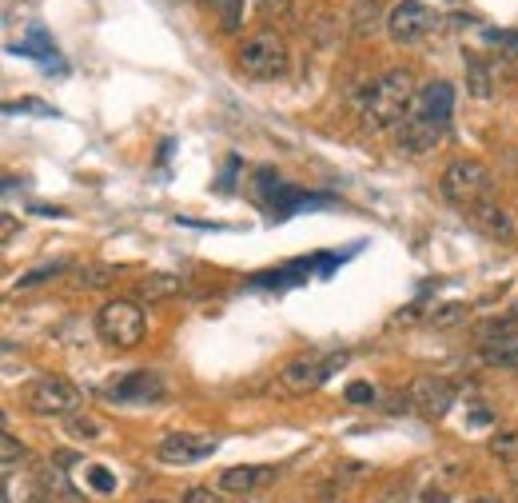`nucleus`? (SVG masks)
Returning <instances> with one entry per match:
<instances>
[{
	"mask_svg": "<svg viewBox=\"0 0 518 503\" xmlns=\"http://www.w3.org/2000/svg\"><path fill=\"white\" fill-rule=\"evenodd\" d=\"M451 112H455V88L447 80H431L419 88L411 112L403 116V124L395 128V144L399 152L407 156H427L443 144L447 136V124H451Z\"/></svg>",
	"mask_w": 518,
	"mask_h": 503,
	"instance_id": "1",
	"label": "nucleus"
},
{
	"mask_svg": "<svg viewBox=\"0 0 518 503\" xmlns=\"http://www.w3.org/2000/svg\"><path fill=\"white\" fill-rule=\"evenodd\" d=\"M415 96H419V88H415L411 68H387L383 76L371 80V88L363 96V128H371V132L399 128L403 116L411 112Z\"/></svg>",
	"mask_w": 518,
	"mask_h": 503,
	"instance_id": "2",
	"label": "nucleus"
},
{
	"mask_svg": "<svg viewBox=\"0 0 518 503\" xmlns=\"http://www.w3.org/2000/svg\"><path fill=\"white\" fill-rule=\"evenodd\" d=\"M439 192H443L447 204H455V208H463V212H475L479 204L491 200L495 176H491V168L479 164V160H455V164L443 168Z\"/></svg>",
	"mask_w": 518,
	"mask_h": 503,
	"instance_id": "3",
	"label": "nucleus"
},
{
	"mask_svg": "<svg viewBox=\"0 0 518 503\" xmlns=\"http://www.w3.org/2000/svg\"><path fill=\"white\" fill-rule=\"evenodd\" d=\"M236 64H240V72L252 76V80H279V76H287V68H291L287 40H283L279 32L263 28V32L248 36V40L240 44Z\"/></svg>",
	"mask_w": 518,
	"mask_h": 503,
	"instance_id": "4",
	"label": "nucleus"
},
{
	"mask_svg": "<svg viewBox=\"0 0 518 503\" xmlns=\"http://www.w3.org/2000/svg\"><path fill=\"white\" fill-rule=\"evenodd\" d=\"M144 328H148V320H144V308L136 300L116 296L96 312V332L112 348H136L144 340Z\"/></svg>",
	"mask_w": 518,
	"mask_h": 503,
	"instance_id": "5",
	"label": "nucleus"
},
{
	"mask_svg": "<svg viewBox=\"0 0 518 503\" xmlns=\"http://www.w3.org/2000/svg\"><path fill=\"white\" fill-rule=\"evenodd\" d=\"M24 404L36 416H60V420H68V416L84 412V392L72 380H64V376H40V380H32L24 388Z\"/></svg>",
	"mask_w": 518,
	"mask_h": 503,
	"instance_id": "6",
	"label": "nucleus"
},
{
	"mask_svg": "<svg viewBox=\"0 0 518 503\" xmlns=\"http://www.w3.org/2000/svg\"><path fill=\"white\" fill-rule=\"evenodd\" d=\"M347 364V352H327V356H299V360H291L283 372H279V384L287 388V392H295V396H303V392H315V388H323L339 368Z\"/></svg>",
	"mask_w": 518,
	"mask_h": 503,
	"instance_id": "7",
	"label": "nucleus"
},
{
	"mask_svg": "<svg viewBox=\"0 0 518 503\" xmlns=\"http://www.w3.org/2000/svg\"><path fill=\"white\" fill-rule=\"evenodd\" d=\"M439 24H443L439 12H435L431 4H423V0H399V4L387 12V32H391L395 44H419V40H427Z\"/></svg>",
	"mask_w": 518,
	"mask_h": 503,
	"instance_id": "8",
	"label": "nucleus"
},
{
	"mask_svg": "<svg viewBox=\"0 0 518 503\" xmlns=\"http://www.w3.org/2000/svg\"><path fill=\"white\" fill-rule=\"evenodd\" d=\"M164 392H168V384H164V376L160 372H128V376H116L112 384H104L100 388V396L108 400V404H116V408H124V404H156V400H164Z\"/></svg>",
	"mask_w": 518,
	"mask_h": 503,
	"instance_id": "9",
	"label": "nucleus"
},
{
	"mask_svg": "<svg viewBox=\"0 0 518 503\" xmlns=\"http://www.w3.org/2000/svg\"><path fill=\"white\" fill-rule=\"evenodd\" d=\"M459 400V384L447 376H415L407 388V404H415L423 416H447Z\"/></svg>",
	"mask_w": 518,
	"mask_h": 503,
	"instance_id": "10",
	"label": "nucleus"
},
{
	"mask_svg": "<svg viewBox=\"0 0 518 503\" xmlns=\"http://www.w3.org/2000/svg\"><path fill=\"white\" fill-rule=\"evenodd\" d=\"M216 448H220V440L216 436H196V432H168L160 444H156V456L164 460V464H200V460H208V456H216Z\"/></svg>",
	"mask_w": 518,
	"mask_h": 503,
	"instance_id": "11",
	"label": "nucleus"
},
{
	"mask_svg": "<svg viewBox=\"0 0 518 503\" xmlns=\"http://www.w3.org/2000/svg\"><path fill=\"white\" fill-rule=\"evenodd\" d=\"M267 480H275V468H263V464H244V468H228L220 472V492H232V496H248L263 488Z\"/></svg>",
	"mask_w": 518,
	"mask_h": 503,
	"instance_id": "12",
	"label": "nucleus"
},
{
	"mask_svg": "<svg viewBox=\"0 0 518 503\" xmlns=\"http://www.w3.org/2000/svg\"><path fill=\"white\" fill-rule=\"evenodd\" d=\"M479 356L487 368H518V332H499L491 340L479 344Z\"/></svg>",
	"mask_w": 518,
	"mask_h": 503,
	"instance_id": "13",
	"label": "nucleus"
},
{
	"mask_svg": "<svg viewBox=\"0 0 518 503\" xmlns=\"http://www.w3.org/2000/svg\"><path fill=\"white\" fill-rule=\"evenodd\" d=\"M467 216H471V224H475V228H483L491 240H507V236L515 232L511 212H507V208H499V204H491V200H487V204H479V208H475V212H467Z\"/></svg>",
	"mask_w": 518,
	"mask_h": 503,
	"instance_id": "14",
	"label": "nucleus"
},
{
	"mask_svg": "<svg viewBox=\"0 0 518 503\" xmlns=\"http://www.w3.org/2000/svg\"><path fill=\"white\" fill-rule=\"evenodd\" d=\"M8 52H12V56H32V60H40L44 68H60V52H56V44L48 40V32H44V28H32V32H28V40L12 44Z\"/></svg>",
	"mask_w": 518,
	"mask_h": 503,
	"instance_id": "15",
	"label": "nucleus"
},
{
	"mask_svg": "<svg viewBox=\"0 0 518 503\" xmlns=\"http://www.w3.org/2000/svg\"><path fill=\"white\" fill-rule=\"evenodd\" d=\"M176 292H184V280H180V276H172V272H152V276H144V280L136 284V296H140V300H148V304H156V300H172Z\"/></svg>",
	"mask_w": 518,
	"mask_h": 503,
	"instance_id": "16",
	"label": "nucleus"
},
{
	"mask_svg": "<svg viewBox=\"0 0 518 503\" xmlns=\"http://www.w3.org/2000/svg\"><path fill=\"white\" fill-rule=\"evenodd\" d=\"M40 488H44V496H52V500H64V503H76V492H72V484H68V476L56 468V464H48V468H40Z\"/></svg>",
	"mask_w": 518,
	"mask_h": 503,
	"instance_id": "17",
	"label": "nucleus"
},
{
	"mask_svg": "<svg viewBox=\"0 0 518 503\" xmlns=\"http://www.w3.org/2000/svg\"><path fill=\"white\" fill-rule=\"evenodd\" d=\"M467 88H471V96H479V100H487V96H491V88H495L491 68H487L479 56H467Z\"/></svg>",
	"mask_w": 518,
	"mask_h": 503,
	"instance_id": "18",
	"label": "nucleus"
},
{
	"mask_svg": "<svg viewBox=\"0 0 518 503\" xmlns=\"http://www.w3.org/2000/svg\"><path fill=\"white\" fill-rule=\"evenodd\" d=\"M112 280H116V268H108V264H80V268H76V280H72V284H76V288H88V292H92V288H108Z\"/></svg>",
	"mask_w": 518,
	"mask_h": 503,
	"instance_id": "19",
	"label": "nucleus"
},
{
	"mask_svg": "<svg viewBox=\"0 0 518 503\" xmlns=\"http://www.w3.org/2000/svg\"><path fill=\"white\" fill-rule=\"evenodd\" d=\"M487 44H495L511 64H518V28H487Z\"/></svg>",
	"mask_w": 518,
	"mask_h": 503,
	"instance_id": "20",
	"label": "nucleus"
},
{
	"mask_svg": "<svg viewBox=\"0 0 518 503\" xmlns=\"http://www.w3.org/2000/svg\"><path fill=\"white\" fill-rule=\"evenodd\" d=\"M68 432L76 440H100L104 436V424L96 416H88V412H76V416H68Z\"/></svg>",
	"mask_w": 518,
	"mask_h": 503,
	"instance_id": "21",
	"label": "nucleus"
},
{
	"mask_svg": "<svg viewBox=\"0 0 518 503\" xmlns=\"http://www.w3.org/2000/svg\"><path fill=\"white\" fill-rule=\"evenodd\" d=\"M60 272H68V264H64V260H52V264H40V268L24 272L16 284H20V288H36V284H44V280H52V276H60Z\"/></svg>",
	"mask_w": 518,
	"mask_h": 503,
	"instance_id": "22",
	"label": "nucleus"
},
{
	"mask_svg": "<svg viewBox=\"0 0 518 503\" xmlns=\"http://www.w3.org/2000/svg\"><path fill=\"white\" fill-rule=\"evenodd\" d=\"M216 8H220V28L224 32H236L244 24V0H216Z\"/></svg>",
	"mask_w": 518,
	"mask_h": 503,
	"instance_id": "23",
	"label": "nucleus"
},
{
	"mask_svg": "<svg viewBox=\"0 0 518 503\" xmlns=\"http://www.w3.org/2000/svg\"><path fill=\"white\" fill-rule=\"evenodd\" d=\"M459 320H467V304H443V308L431 316L435 328H451V324H459Z\"/></svg>",
	"mask_w": 518,
	"mask_h": 503,
	"instance_id": "24",
	"label": "nucleus"
},
{
	"mask_svg": "<svg viewBox=\"0 0 518 503\" xmlns=\"http://www.w3.org/2000/svg\"><path fill=\"white\" fill-rule=\"evenodd\" d=\"M375 20H379V12H375V0H363V4H359V12H355V32H359V36L375 32Z\"/></svg>",
	"mask_w": 518,
	"mask_h": 503,
	"instance_id": "25",
	"label": "nucleus"
},
{
	"mask_svg": "<svg viewBox=\"0 0 518 503\" xmlns=\"http://www.w3.org/2000/svg\"><path fill=\"white\" fill-rule=\"evenodd\" d=\"M0 448H4V472L12 476V472H16V460H24V448L16 444V436H12V432H4Z\"/></svg>",
	"mask_w": 518,
	"mask_h": 503,
	"instance_id": "26",
	"label": "nucleus"
},
{
	"mask_svg": "<svg viewBox=\"0 0 518 503\" xmlns=\"http://www.w3.org/2000/svg\"><path fill=\"white\" fill-rule=\"evenodd\" d=\"M88 484L100 492V496H108V492H116V476L108 472V468H88Z\"/></svg>",
	"mask_w": 518,
	"mask_h": 503,
	"instance_id": "27",
	"label": "nucleus"
},
{
	"mask_svg": "<svg viewBox=\"0 0 518 503\" xmlns=\"http://www.w3.org/2000/svg\"><path fill=\"white\" fill-rule=\"evenodd\" d=\"M347 400L351 404H375V388L363 384V380H355V384H347Z\"/></svg>",
	"mask_w": 518,
	"mask_h": 503,
	"instance_id": "28",
	"label": "nucleus"
},
{
	"mask_svg": "<svg viewBox=\"0 0 518 503\" xmlns=\"http://www.w3.org/2000/svg\"><path fill=\"white\" fill-rule=\"evenodd\" d=\"M491 452H495V456H503V460H511V456L518 452V436L515 432H503V436L491 444Z\"/></svg>",
	"mask_w": 518,
	"mask_h": 503,
	"instance_id": "29",
	"label": "nucleus"
},
{
	"mask_svg": "<svg viewBox=\"0 0 518 503\" xmlns=\"http://www.w3.org/2000/svg\"><path fill=\"white\" fill-rule=\"evenodd\" d=\"M4 112H40V116H56L48 104H40V100H20V104H4Z\"/></svg>",
	"mask_w": 518,
	"mask_h": 503,
	"instance_id": "30",
	"label": "nucleus"
},
{
	"mask_svg": "<svg viewBox=\"0 0 518 503\" xmlns=\"http://www.w3.org/2000/svg\"><path fill=\"white\" fill-rule=\"evenodd\" d=\"M180 503H224V500H220V496H216L212 488H188Z\"/></svg>",
	"mask_w": 518,
	"mask_h": 503,
	"instance_id": "31",
	"label": "nucleus"
},
{
	"mask_svg": "<svg viewBox=\"0 0 518 503\" xmlns=\"http://www.w3.org/2000/svg\"><path fill=\"white\" fill-rule=\"evenodd\" d=\"M287 4H291V0H256V8L263 12V16H271V12H287Z\"/></svg>",
	"mask_w": 518,
	"mask_h": 503,
	"instance_id": "32",
	"label": "nucleus"
},
{
	"mask_svg": "<svg viewBox=\"0 0 518 503\" xmlns=\"http://www.w3.org/2000/svg\"><path fill=\"white\" fill-rule=\"evenodd\" d=\"M319 503H347V500H343V492H335V488H323V492H319Z\"/></svg>",
	"mask_w": 518,
	"mask_h": 503,
	"instance_id": "33",
	"label": "nucleus"
},
{
	"mask_svg": "<svg viewBox=\"0 0 518 503\" xmlns=\"http://www.w3.org/2000/svg\"><path fill=\"white\" fill-rule=\"evenodd\" d=\"M423 503H447V492L443 488H431V492H423Z\"/></svg>",
	"mask_w": 518,
	"mask_h": 503,
	"instance_id": "34",
	"label": "nucleus"
},
{
	"mask_svg": "<svg viewBox=\"0 0 518 503\" xmlns=\"http://www.w3.org/2000/svg\"><path fill=\"white\" fill-rule=\"evenodd\" d=\"M32 212H36V216H52V220L64 216V208H44V204H32Z\"/></svg>",
	"mask_w": 518,
	"mask_h": 503,
	"instance_id": "35",
	"label": "nucleus"
},
{
	"mask_svg": "<svg viewBox=\"0 0 518 503\" xmlns=\"http://www.w3.org/2000/svg\"><path fill=\"white\" fill-rule=\"evenodd\" d=\"M379 503H407V492H387Z\"/></svg>",
	"mask_w": 518,
	"mask_h": 503,
	"instance_id": "36",
	"label": "nucleus"
},
{
	"mask_svg": "<svg viewBox=\"0 0 518 503\" xmlns=\"http://www.w3.org/2000/svg\"><path fill=\"white\" fill-rule=\"evenodd\" d=\"M12 228H16V220H12V216H4V228H0V236L8 240V236H12Z\"/></svg>",
	"mask_w": 518,
	"mask_h": 503,
	"instance_id": "37",
	"label": "nucleus"
},
{
	"mask_svg": "<svg viewBox=\"0 0 518 503\" xmlns=\"http://www.w3.org/2000/svg\"><path fill=\"white\" fill-rule=\"evenodd\" d=\"M471 424H491V412H471Z\"/></svg>",
	"mask_w": 518,
	"mask_h": 503,
	"instance_id": "38",
	"label": "nucleus"
},
{
	"mask_svg": "<svg viewBox=\"0 0 518 503\" xmlns=\"http://www.w3.org/2000/svg\"><path fill=\"white\" fill-rule=\"evenodd\" d=\"M471 503H503V500H495V496H479V500H471Z\"/></svg>",
	"mask_w": 518,
	"mask_h": 503,
	"instance_id": "39",
	"label": "nucleus"
},
{
	"mask_svg": "<svg viewBox=\"0 0 518 503\" xmlns=\"http://www.w3.org/2000/svg\"><path fill=\"white\" fill-rule=\"evenodd\" d=\"M148 503H168V500H148Z\"/></svg>",
	"mask_w": 518,
	"mask_h": 503,
	"instance_id": "40",
	"label": "nucleus"
}]
</instances>
